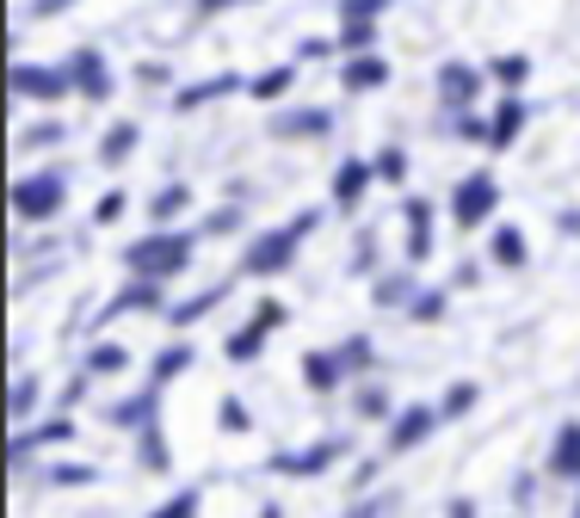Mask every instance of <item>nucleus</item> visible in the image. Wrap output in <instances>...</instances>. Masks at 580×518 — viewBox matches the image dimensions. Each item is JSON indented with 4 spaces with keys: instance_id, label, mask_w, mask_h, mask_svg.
<instances>
[{
    "instance_id": "5701e85b",
    "label": "nucleus",
    "mask_w": 580,
    "mask_h": 518,
    "mask_svg": "<svg viewBox=\"0 0 580 518\" xmlns=\"http://www.w3.org/2000/svg\"><path fill=\"white\" fill-rule=\"evenodd\" d=\"M333 49H340V56H376V19H340Z\"/></svg>"
},
{
    "instance_id": "c9c22d12",
    "label": "nucleus",
    "mask_w": 580,
    "mask_h": 518,
    "mask_svg": "<svg viewBox=\"0 0 580 518\" xmlns=\"http://www.w3.org/2000/svg\"><path fill=\"white\" fill-rule=\"evenodd\" d=\"M488 75L513 93V87H525V80H532V63H525V56H501V63H488Z\"/></svg>"
},
{
    "instance_id": "0eeeda50",
    "label": "nucleus",
    "mask_w": 580,
    "mask_h": 518,
    "mask_svg": "<svg viewBox=\"0 0 580 518\" xmlns=\"http://www.w3.org/2000/svg\"><path fill=\"white\" fill-rule=\"evenodd\" d=\"M68 80H75V93L94 99V106L111 99V68H106V56H99L94 44H80L75 56H68Z\"/></svg>"
},
{
    "instance_id": "4be33fe9",
    "label": "nucleus",
    "mask_w": 580,
    "mask_h": 518,
    "mask_svg": "<svg viewBox=\"0 0 580 518\" xmlns=\"http://www.w3.org/2000/svg\"><path fill=\"white\" fill-rule=\"evenodd\" d=\"M266 333H272V321H260V315H253L248 328H236V333H229V340H222V359L253 364V359H260V352H266Z\"/></svg>"
},
{
    "instance_id": "2eb2a0df",
    "label": "nucleus",
    "mask_w": 580,
    "mask_h": 518,
    "mask_svg": "<svg viewBox=\"0 0 580 518\" xmlns=\"http://www.w3.org/2000/svg\"><path fill=\"white\" fill-rule=\"evenodd\" d=\"M68 439H75V420H68V414H56V420H44V426H25L13 439V463H25L37 444H68Z\"/></svg>"
},
{
    "instance_id": "f03ea898",
    "label": "nucleus",
    "mask_w": 580,
    "mask_h": 518,
    "mask_svg": "<svg viewBox=\"0 0 580 518\" xmlns=\"http://www.w3.org/2000/svg\"><path fill=\"white\" fill-rule=\"evenodd\" d=\"M315 222H321V210H303L297 222H284V229H266V235H253L248 253H241V272H248V278H278V272H291V260H297V247L309 241Z\"/></svg>"
},
{
    "instance_id": "58836bf2",
    "label": "nucleus",
    "mask_w": 580,
    "mask_h": 518,
    "mask_svg": "<svg viewBox=\"0 0 580 518\" xmlns=\"http://www.w3.org/2000/svg\"><path fill=\"white\" fill-rule=\"evenodd\" d=\"M68 130L56 124V118H44V124H32V130H19V148H50V142H63Z\"/></svg>"
},
{
    "instance_id": "6ab92c4d",
    "label": "nucleus",
    "mask_w": 580,
    "mask_h": 518,
    "mask_svg": "<svg viewBox=\"0 0 580 518\" xmlns=\"http://www.w3.org/2000/svg\"><path fill=\"white\" fill-rule=\"evenodd\" d=\"M303 383H309L315 395H333L346 383V364H340V352H309V359H303Z\"/></svg>"
},
{
    "instance_id": "f3484780",
    "label": "nucleus",
    "mask_w": 580,
    "mask_h": 518,
    "mask_svg": "<svg viewBox=\"0 0 580 518\" xmlns=\"http://www.w3.org/2000/svg\"><path fill=\"white\" fill-rule=\"evenodd\" d=\"M426 260H433V205L408 198V266H426Z\"/></svg>"
},
{
    "instance_id": "49530a36",
    "label": "nucleus",
    "mask_w": 580,
    "mask_h": 518,
    "mask_svg": "<svg viewBox=\"0 0 580 518\" xmlns=\"http://www.w3.org/2000/svg\"><path fill=\"white\" fill-rule=\"evenodd\" d=\"M457 136L463 142H488V118H470V111H463V118H457Z\"/></svg>"
},
{
    "instance_id": "c756f323",
    "label": "nucleus",
    "mask_w": 580,
    "mask_h": 518,
    "mask_svg": "<svg viewBox=\"0 0 580 518\" xmlns=\"http://www.w3.org/2000/svg\"><path fill=\"white\" fill-rule=\"evenodd\" d=\"M136 463H142V470H167V444H161V420H149V426H142V439H136Z\"/></svg>"
},
{
    "instance_id": "7c9ffc66",
    "label": "nucleus",
    "mask_w": 580,
    "mask_h": 518,
    "mask_svg": "<svg viewBox=\"0 0 580 518\" xmlns=\"http://www.w3.org/2000/svg\"><path fill=\"white\" fill-rule=\"evenodd\" d=\"M124 364H130V352L106 340V345H94V352H87V377H118Z\"/></svg>"
},
{
    "instance_id": "ddd939ff",
    "label": "nucleus",
    "mask_w": 580,
    "mask_h": 518,
    "mask_svg": "<svg viewBox=\"0 0 580 518\" xmlns=\"http://www.w3.org/2000/svg\"><path fill=\"white\" fill-rule=\"evenodd\" d=\"M525 118H532V106L518 93H506L501 106H494V118H488V148H513L518 130H525Z\"/></svg>"
},
{
    "instance_id": "5fc2aeb1",
    "label": "nucleus",
    "mask_w": 580,
    "mask_h": 518,
    "mask_svg": "<svg viewBox=\"0 0 580 518\" xmlns=\"http://www.w3.org/2000/svg\"><path fill=\"white\" fill-rule=\"evenodd\" d=\"M574 518H580V500H574Z\"/></svg>"
},
{
    "instance_id": "423d86ee",
    "label": "nucleus",
    "mask_w": 580,
    "mask_h": 518,
    "mask_svg": "<svg viewBox=\"0 0 580 518\" xmlns=\"http://www.w3.org/2000/svg\"><path fill=\"white\" fill-rule=\"evenodd\" d=\"M75 93L68 68H37V63H13V99H37V106H56V99Z\"/></svg>"
},
{
    "instance_id": "9d476101",
    "label": "nucleus",
    "mask_w": 580,
    "mask_h": 518,
    "mask_svg": "<svg viewBox=\"0 0 580 518\" xmlns=\"http://www.w3.org/2000/svg\"><path fill=\"white\" fill-rule=\"evenodd\" d=\"M328 130H333L328 106H303V111H278L272 118V136L278 142H309V136H328Z\"/></svg>"
},
{
    "instance_id": "f257e3e1",
    "label": "nucleus",
    "mask_w": 580,
    "mask_h": 518,
    "mask_svg": "<svg viewBox=\"0 0 580 518\" xmlns=\"http://www.w3.org/2000/svg\"><path fill=\"white\" fill-rule=\"evenodd\" d=\"M191 253H198V235H191V229H155V235H142V241L124 247V266H130V278L167 284L191 266Z\"/></svg>"
},
{
    "instance_id": "e433bc0d",
    "label": "nucleus",
    "mask_w": 580,
    "mask_h": 518,
    "mask_svg": "<svg viewBox=\"0 0 580 518\" xmlns=\"http://www.w3.org/2000/svg\"><path fill=\"white\" fill-rule=\"evenodd\" d=\"M198 506H205V494H198V487H179V494H173L167 506H155L149 518H198Z\"/></svg>"
},
{
    "instance_id": "3c124183",
    "label": "nucleus",
    "mask_w": 580,
    "mask_h": 518,
    "mask_svg": "<svg viewBox=\"0 0 580 518\" xmlns=\"http://www.w3.org/2000/svg\"><path fill=\"white\" fill-rule=\"evenodd\" d=\"M198 13H222V7H248V0H191Z\"/></svg>"
},
{
    "instance_id": "a19ab883",
    "label": "nucleus",
    "mask_w": 580,
    "mask_h": 518,
    "mask_svg": "<svg viewBox=\"0 0 580 518\" xmlns=\"http://www.w3.org/2000/svg\"><path fill=\"white\" fill-rule=\"evenodd\" d=\"M359 414H364V420H383V414H390V389H383V383L359 389Z\"/></svg>"
},
{
    "instance_id": "37998d69",
    "label": "nucleus",
    "mask_w": 580,
    "mask_h": 518,
    "mask_svg": "<svg viewBox=\"0 0 580 518\" xmlns=\"http://www.w3.org/2000/svg\"><path fill=\"white\" fill-rule=\"evenodd\" d=\"M395 0H340V19H383Z\"/></svg>"
},
{
    "instance_id": "a211bd4d",
    "label": "nucleus",
    "mask_w": 580,
    "mask_h": 518,
    "mask_svg": "<svg viewBox=\"0 0 580 518\" xmlns=\"http://www.w3.org/2000/svg\"><path fill=\"white\" fill-rule=\"evenodd\" d=\"M229 93H241V75H210V80H198V87H179V93H173V111H198V106L229 99Z\"/></svg>"
},
{
    "instance_id": "412c9836",
    "label": "nucleus",
    "mask_w": 580,
    "mask_h": 518,
    "mask_svg": "<svg viewBox=\"0 0 580 518\" xmlns=\"http://www.w3.org/2000/svg\"><path fill=\"white\" fill-rule=\"evenodd\" d=\"M488 260L494 266H506V272H518L525 260H532V247H525V229H513V222H501L494 235H488Z\"/></svg>"
},
{
    "instance_id": "864d4df0",
    "label": "nucleus",
    "mask_w": 580,
    "mask_h": 518,
    "mask_svg": "<svg viewBox=\"0 0 580 518\" xmlns=\"http://www.w3.org/2000/svg\"><path fill=\"white\" fill-rule=\"evenodd\" d=\"M260 518H284V513H278V506H266V513H260Z\"/></svg>"
},
{
    "instance_id": "cd10ccee",
    "label": "nucleus",
    "mask_w": 580,
    "mask_h": 518,
    "mask_svg": "<svg viewBox=\"0 0 580 518\" xmlns=\"http://www.w3.org/2000/svg\"><path fill=\"white\" fill-rule=\"evenodd\" d=\"M179 210H191V186H161L155 198H149V217H155L161 229H167V222L179 217Z\"/></svg>"
},
{
    "instance_id": "1a4fd4ad",
    "label": "nucleus",
    "mask_w": 580,
    "mask_h": 518,
    "mask_svg": "<svg viewBox=\"0 0 580 518\" xmlns=\"http://www.w3.org/2000/svg\"><path fill=\"white\" fill-rule=\"evenodd\" d=\"M482 68H470V63H439V106L445 111H470L475 99H482Z\"/></svg>"
},
{
    "instance_id": "ea45409f",
    "label": "nucleus",
    "mask_w": 580,
    "mask_h": 518,
    "mask_svg": "<svg viewBox=\"0 0 580 518\" xmlns=\"http://www.w3.org/2000/svg\"><path fill=\"white\" fill-rule=\"evenodd\" d=\"M32 408H37V377H19L13 383V420L25 426V420H32Z\"/></svg>"
},
{
    "instance_id": "8fccbe9b",
    "label": "nucleus",
    "mask_w": 580,
    "mask_h": 518,
    "mask_svg": "<svg viewBox=\"0 0 580 518\" xmlns=\"http://www.w3.org/2000/svg\"><path fill=\"white\" fill-rule=\"evenodd\" d=\"M75 0H32V19H56V13H68Z\"/></svg>"
},
{
    "instance_id": "c85d7f7f",
    "label": "nucleus",
    "mask_w": 580,
    "mask_h": 518,
    "mask_svg": "<svg viewBox=\"0 0 580 518\" xmlns=\"http://www.w3.org/2000/svg\"><path fill=\"white\" fill-rule=\"evenodd\" d=\"M191 359H198V352H191L186 340H173L167 352H161V359H155V389H167V383L179 377V371H191Z\"/></svg>"
},
{
    "instance_id": "09e8293b",
    "label": "nucleus",
    "mask_w": 580,
    "mask_h": 518,
    "mask_svg": "<svg viewBox=\"0 0 580 518\" xmlns=\"http://www.w3.org/2000/svg\"><path fill=\"white\" fill-rule=\"evenodd\" d=\"M321 56H340V49H333L328 37H309V44H303V63H321Z\"/></svg>"
},
{
    "instance_id": "603ef678",
    "label": "nucleus",
    "mask_w": 580,
    "mask_h": 518,
    "mask_svg": "<svg viewBox=\"0 0 580 518\" xmlns=\"http://www.w3.org/2000/svg\"><path fill=\"white\" fill-rule=\"evenodd\" d=\"M451 518H475V506L470 500H451Z\"/></svg>"
},
{
    "instance_id": "f8f14e48",
    "label": "nucleus",
    "mask_w": 580,
    "mask_h": 518,
    "mask_svg": "<svg viewBox=\"0 0 580 518\" xmlns=\"http://www.w3.org/2000/svg\"><path fill=\"white\" fill-rule=\"evenodd\" d=\"M371 179H376L371 161L346 155V161H340V173H333V205H340V210H359V198L371 191Z\"/></svg>"
},
{
    "instance_id": "72a5a7b5",
    "label": "nucleus",
    "mask_w": 580,
    "mask_h": 518,
    "mask_svg": "<svg viewBox=\"0 0 580 518\" xmlns=\"http://www.w3.org/2000/svg\"><path fill=\"white\" fill-rule=\"evenodd\" d=\"M217 426L222 432H253V414H248V401H241V395H222V408H217Z\"/></svg>"
},
{
    "instance_id": "dca6fc26",
    "label": "nucleus",
    "mask_w": 580,
    "mask_h": 518,
    "mask_svg": "<svg viewBox=\"0 0 580 518\" xmlns=\"http://www.w3.org/2000/svg\"><path fill=\"white\" fill-rule=\"evenodd\" d=\"M549 475H562V482H580V420L556 426V444H549Z\"/></svg>"
},
{
    "instance_id": "c03bdc74",
    "label": "nucleus",
    "mask_w": 580,
    "mask_h": 518,
    "mask_svg": "<svg viewBox=\"0 0 580 518\" xmlns=\"http://www.w3.org/2000/svg\"><path fill=\"white\" fill-rule=\"evenodd\" d=\"M124 205H130L124 191H106V198L94 205V222H99V229H106V222H118V217H124Z\"/></svg>"
},
{
    "instance_id": "aec40b11",
    "label": "nucleus",
    "mask_w": 580,
    "mask_h": 518,
    "mask_svg": "<svg viewBox=\"0 0 580 518\" xmlns=\"http://www.w3.org/2000/svg\"><path fill=\"white\" fill-rule=\"evenodd\" d=\"M414 297H420L414 272H383V278L371 284V302H376V309H414Z\"/></svg>"
},
{
    "instance_id": "f704fd0d",
    "label": "nucleus",
    "mask_w": 580,
    "mask_h": 518,
    "mask_svg": "<svg viewBox=\"0 0 580 518\" xmlns=\"http://www.w3.org/2000/svg\"><path fill=\"white\" fill-rule=\"evenodd\" d=\"M44 482L50 487H87V482H99V470L94 463H56V470H44Z\"/></svg>"
},
{
    "instance_id": "a18cd8bd",
    "label": "nucleus",
    "mask_w": 580,
    "mask_h": 518,
    "mask_svg": "<svg viewBox=\"0 0 580 518\" xmlns=\"http://www.w3.org/2000/svg\"><path fill=\"white\" fill-rule=\"evenodd\" d=\"M236 222H241V205H229V210H217V217L205 222V235H229Z\"/></svg>"
},
{
    "instance_id": "bb28decb",
    "label": "nucleus",
    "mask_w": 580,
    "mask_h": 518,
    "mask_svg": "<svg viewBox=\"0 0 580 518\" xmlns=\"http://www.w3.org/2000/svg\"><path fill=\"white\" fill-rule=\"evenodd\" d=\"M291 87H297V63H278V68H266L260 80H248V93L260 99V106H278Z\"/></svg>"
},
{
    "instance_id": "9b49d317",
    "label": "nucleus",
    "mask_w": 580,
    "mask_h": 518,
    "mask_svg": "<svg viewBox=\"0 0 580 518\" xmlns=\"http://www.w3.org/2000/svg\"><path fill=\"white\" fill-rule=\"evenodd\" d=\"M340 87L346 93H376V87H390V56H346Z\"/></svg>"
},
{
    "instance_id": "6e6552de",
    "label": "nucleus",
    "mask_w": 580,
    "mask_h": 518,
    "mask_svg": "<svg viewBox=\"0 0 580 518\" xmlns=\"http://www.w3.org/2000/svg\"><path fill=\"white\" fill-rule=\"evenodd\" d=\"M439 426V408H426V401H414V408H402L390 420V439H383V456H402L414 451V444H426V432Z\"/></svg>"
},
{
    "instance_id": "a878e982",
    "label": "nucleus",
    "mask_w": 580,
    "mask_h": 518,
    "mask_svg": "<svg viewBox=\"0 0 580 518\" xmlns=\"http://www.w3.org/2000/svg\"><path fill=\"white\" fill-rule=\"evenodd\" d=\"M222 297H229V284H210V290H198V297L173 302V309H167V321H173V328H191V321H205V315L217 309Z\"/></svg>"
},
{
    "instance_id": "79ce46f5",
    "label": "nucleus",
    "mask_w": 580,
    "mask_h": 518,
    "mask_svg": "<svg viewBox=\"0 0 580 518\" xmlns=\"http://www.w3.org/2000/svg\"><path fill=\"white\" fill-rule=\"evenodd\" d=\"M408 315H414V321H445V290H420Z\"/></svg>"
},
{
    "instance_id": "2f4dec72",
    "label": "nucleus",
    "mask_w": 580,
    "mask_h": 518,
    "mask_svg": "<svg viewBox=\"0 0 580 518\" xmlns=\"http://www.w3.org/2000/svg\"><path fill=\"white\" fill-rule=\"evenodd\" d=\"M333 352H340V364H346V377H352V371H371V359H376V345L364 340V333H346L340 345H333Z\"/></svg>"
},
{
    "instance_id": "20e7f679",
    "label": "nucleus",
    "mask_w": 580,
    "mask_h": 518,
    "mask_svg": "<svg viewBox=\"0 0 580 518\" xmlns=\"http://www.w3.org/2000/svg\"><path fill=\"white\" fill-rule=\"evenodd\" d=\"M494 205H501V179L488 167H475V173H463L457 191H451V222L457 229H482V222L494 217Z\"/></svg>"
},
{
    "instance_id": "473e14b6",
    "label": "nucleus",
    "mask_w": 580,
    "mask_h": 518,
    "mask_svg": "<svg viewBox=\"0 0 580 518\" xmlns=\"http://www.w3.org/2000/svg\"><path fill=\"white\" fill-rule=\"evenodd\" d=\"M376 179H383V186H408V155H402V148H376Z\"/></svg>"
},
{
    "instance_id": "de8ad7c7",
    "label": "nucleus",
    "mask_w": 580,
    "mask_h": 518,
    "mask_svg": "<svg viewBox=\"0 0 580 518\" xmlns=\"http://www.w3.org/2000/svg\"><path fill=\"white\" fill-rule=\"evenodd\" d=\"M390 513H395V494H390V500H364L359 513H346V518H390Z\"/></svg>"
},
{
    "instance_id": "393cba45",
    "label": "nucleus",
    "mask_w": 580,
    "mask_h": 518,
    "mask_svg": "<svg viewBox=\"0 0 580 518\" xmlns=\"http://www.w3.org/2000/svg\"><path fill=\"white\" fill-rule=\"evenodd\" d=\"M136 142H142V124H111L106 130V142H99V161H106V167H124L130 155H136Z\"/></svg>"
},
{
    "instance_id": "4468645a",
    "label": "nucleus",
    "mask_w": 580,
    "mask_h": 518,
    "mask_svg": "<svg viewBox=\"0 0 580 518\" xmlns=\"http://www.w3.org/2000/svg\"><path fill=\"white\" fill-rule=\"evenodd\" d=\"M136 309L142 315H149V309H167V290H161L155 278H130L124 290L106 302V321H111V315H136Z\"/></svg>"
},
{
    "instance_id": "4c0bfd02",
    "label": "nucleus",
    "mask_w": 580,
    "mask_h": 518,
    "mask_svg": "<svg viewBox=\"0 0 580 518\" xmlns=\"http://www.w3.org/2000/svg\"><path fill=\"white\" fill-rule=\"evenodd\" d=\"M475 383H451V389H445V401H439V420H457V414H470L475 408Z\"/></svg>"
},
{
    "instance_id": "39448f33",
    "label": "nucleus",
    "mask_w": 580,
    "mask_h": 518,
    "mask_svg": "<svg viewBox=\"0 0 580 518\" xmlns=\"http://www.w3.org/2000/svg\"><path fill=\"white\" fill-rule=\"evenodd\" d=\"M346 451H352V439H346V432H333V439L309 444V451H278V456H272V470L291 475V482H315V475L333 470V463H340Z\"/></svg>"
},
{
    "instance_id": "7ed1b4c3",
    "label": "nucleus",
    "mask_w": 580,
    "mask_h": 518,
    "mask_svg": "<svg viewBox=\"0 0 580 518\" xmlns=\"http://www.w3.org/2000/svg\"><path fill=\"white\" fill-rule=\"evenodd\" d=\"M63 205H68L63 173H25V179H13V217L19 222H50Z\"/></svg>"
},
{
    "instance_id": "b1692460",
    "label": "nucleus",
    "mask_w": 580,
    "mask_h": 518,
    "mask_svg": "<svg viewBox=\"0 0 580 518\" xmlns=\"http://www.w3.org/2000/svg\"><path fill=\"white\" fill-rule=\"evenodd\" d=\"M161 414V389L155 383H149V389L142 395H124V401H118V408H111V426H149Z\"/></svg>"
}]
</instances>
